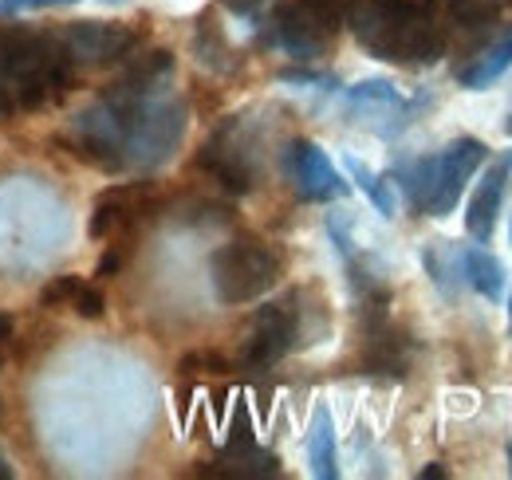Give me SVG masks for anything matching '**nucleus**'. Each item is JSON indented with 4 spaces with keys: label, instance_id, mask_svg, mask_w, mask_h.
Returning a JSON list of instances; mask_svg holds the SVG:
<instances>
[{
    "label": "nucleus",
    "instance_id": "1",
    "mask_svg": "<svg viewBox=\"0 0 512 480\" xmlns=\"http://www.w3.org/2000/svg\"><path fill=\"white\" fill-rule=\"evenodd\" d=\"M174 56L154 48L127 63V71L75 119L60 142L79 162L103 174H154L186 138V103L174 95Z\"/></svg>",
    "mask_w": 512,
    "mask_h": 480
},
{
    "label": "nucleus",
    "instance_id": "2",
    "mask_svg": "<svg viewBox=\"0 0 512 480\" xmlns=\"http://www.w3.org/2000/svg\"><path fill=\"white\" fill-rule=\"evenodd\" d=\"M355 40L386 63H438L446 52V24L434 0H355Z\"/></svg>",
    "mask_w": 512,
    "mask_h": 480
},
{
    "label": "nucleus",
    "instance_id": "3",
    "mask_svg": "<svg viewBox=\"0 0 512 480\" xmlns=\"http://www.w3.org/2000/svg\"><path fill=\"white\" fill-rule=\"evenodd\" d=\"M75 75L79 71L71 67L56 32L0 28V79L20 111H44L60 103Z\"/></svg>",
    "mask_w": 512,
    "mask_h": 480
},
{
    "label": "nucleus",
    "instance_id": "4",
    "mask_svg": "<svg viewBox=\"0 0 512 480\" xmlns=\"http://www.w3.org/2000/svg\"><path fill=\"white\" fill-rule=\"evenodd\" d=\"M489 158V146L481 138H453L446 150L418 158L410 166H402V189L410 197V205L418 213L430 217H446L453 213V205L461 201L469 178L481 170V162Z\"/></svg>",
    "mask_w": 512,
    "mask_h": 480
},
{
    "label": "nucleus",
    "instance_id": "5",
    "mask_svg": "<svg viewBox=\"0 0 512 480\" xmlns=\"http://www.w3.org/2000/svg\"><path fill=\"white\" fill-rule=\"evenodd\" d=\"M284 272V260L264 244V240L241 237L229 240L213 252L209 260V276H213V292L221 303H253L260 300L264 292L276 288Z\"/></svg>",
    "mask_w": 512,
    "mask_h": 480
},
{
    "label": "nucleus",
    "instance_id": "6",
    "mask_svg": "<svg viewBox=\"0 0 512 480\" xmlns=\"http://www.w3.org/2000/svg\"><path fill=\"white\" fill-rule=\"evenodd\" d=\"M355 0H288L272 16L276 44L296 60H320L351 20Z\"/></svg>",
    "mask_w": 512,
    "mask_h": 480
},
{
    "label": "nucleus",
    "instance_id": "7",
    "mask_svg": "<svg viewBox=\"0 0 512 480\" xmlns=\"http://www.w3.org/2000/svg\"><path fill=\"white\" fill-rule=\"evenodd\" d=\"M197 166L213 181H221L229 193H249L256 185V150L253 134H249V119L233 115V119L221 122L209 134V142L201 146Z\"/></svg>",
    "mask_w": 512,
    "mask_h": 480
},
{
    "label": "nucleus",
    "instance_id": "8",
    "mask_svg": "<svg viewBox=\"0 0 512 480\" xmlns=\"http://www.w3.org/2000/svg\"><path fill=\"white\" fill-rule=\"evenodd\" d=\"M56 40L64 44L71 67L83 71V67L127 63L142 44V32L130 28V24H115V20H79V24L60 28Z\"/></svg>",
    "mask_w": 512,
    "mask_h": 480
},
{
    "label": "nucleus",
    "instance_id": "9",
    "mask_svg": "<svg viewBox=\"0 0 512 480\" xmlns=\"http://www.w3.org/2000/svg\"><path fill=\"white\" fill-rule=\"evenodd\" d=\"M296 303H300V292L276 303H264L253 315V327L245 331V347H241V362L249 370H268L296 347V335H300V307Z\"/></svg>",
    "mask_w": 512,
    "mask_h": 480
},
{
    "label": "nucleus",
    "instance_id": "10",
    "mask_svg": "<svg viewBox=\"0 0 512 480\" xmlns=\"http://www.w3.org/2000/svg\"><path fill=\"white\" fill-rule=\"evenodd\" d=\"M158 209V189L150 181H123L99 193L95 213H91V237L119 240L134 237V225L146 221Z\"/></svg>",
    "mask_w": 512,
    "mask_h": 480
},
{
    "label": "nucleus",
    "instance_id": "11",
    "mask_svg": "<svg viewBox=\"0 0 512 480\" xmlns=\"http://www.w3.org/2000/svg\"><path fill=\"white\" fill-rule=\"evenodd\" d=\"M288 178H292L296 193L304 201H339V197H347V181L339 178L331 158L316 142H304V138L288 146Z\"/></svg>",
    "mask_w": 512,
    "mask_h": 480
},
{
    "label": "nucleus",
    "instance_id": "12",
    "mask_svg": "<svg viewBox=\"0 0 512 480\" xmlns=\"http://www.w3.org/2000/svg\"><path fill=\"white\" fill-rule=\"evenodd\" d=\"M512 174V154H505L501 162H493L485 170V178L477 181L473 197H469V209H465V233L485 244L497 229V217H501V197H505V185Z\"/></svg>",
    "mask_w": 512,
    "mask_h": 480
},
{
    "label": "nucleus",
    "instance_id": "13",
    "mask_svg": "<svg viewBox=\"0 0 512 480\" xmlns=\"http://www.w3.org/2000/svg\"><path fill=\"white\" fill-rule=\"evenodd\" d=\"M461 276H465V284H469L473 292H481L485 300H501V292H505V268H501V260H497L493 252H485V248H465V252H461Z\"/></svg>",
    "mask_w": 512,
    "mask_h": 480
},
{
    "label": "nucleus",
    "instance_id": "14",
    "mask_svg": "<svg viewBox=\"0 0 512 480\" xmlns=\"http://www.w3.org/2000/svg\"><path fill=\"white\" fill-rule=\"evenodd\" d=\"M347 107L355 115H367V119H379V115H406V103L402 95L394 91V83L386 79H367L359 87L347 91Z\"/></svg>",
    "mask_w": 512,
    "mask_h": 480
},
{
    "label": "nucleus",
    "instance_id": "15",
    "mask_svg": "<svg viewBox=\"0 0 512 480\" xmlns=\"http://www.w3.org/2000/svg\"><path fill=\"white\" fill-rule=\"evenodd\" d=\"M509 67H512V28L461 71V87H469V91H485V87L497 83Z\"/></svg>",
    "mask_w": 512,
    "mask_h": 480
},
{
    "label": "nucleus",
    "instance_id": "16",
    "mask_svg": "<svg viewBox=\"0 0 512 480\" xmlns=\"http://www.w3.org/2000/svg\"><path fill=\"white\" fill-rule=\"evenodd\" d=\"M308 461H312V473L320 480H335V425L327 406H316L312 414V429H308Z\"/></svg>",
    "mask_w": 512,
    "mask_h": 480
},
{
    "label": "nucleus",
    "instance_id": "17",
    "mask_svg": "<svg viewBox=\"0 0 512 480\" xmlns=\"http://www.w3.org/2000/svg\"><path fill=\"white\" fill-rule=\"evenodd\" d=\"M438 4V12L449 16L453 24H461V28H481V24H489L493 16H497V0H434Z\"/></svg>",
    "mask_w": 512,
    "mask_h": 480
},
{
    "label": "nucleus",
    "instance_id": "18",
    "mask_svg": "<svg viewBox=\"0 0 512 480\" xmlns=\"http://www.w3.org/2000/svg\"><path fill=\"white\" fill-rule=\"evenodd\" d=\"M343 166H347V174H351V178L359 181V189L371 197V205H375L383 217H394V209H398V205H394V193H390V185H386L383 178H375V174H371V170H367L359 158H351V154L343 158Z\"/></svg>",
    "mask_w": 512,
    "mask_h": 480
},
{
    "label": "nucleus",
    "instance_id": "19",
    "mask_svg": "<svg viewBox=\"0 0 512 480\" xmlns=\"http://www.w3.org/2000/svg\"><path fill=\"white\" fill-rule=\"evenodd\" d=\"M193 48H197V60L205 63V67H229V44H225V36H221V28L213 24V16H201L197 20V40H193Z\"/></svg>",
    "mask_w": 512,
    "mask_h": 480
},
{
    "label": "nucleus",
    "instance_id": "20",
    "mask_svg": "<svg viewBox=\"0 0 512 480\" xmlns=\"http://www.w3.org/2000/svg\"><path fill=\"white\" fill-rule=\"evenodd\" d=\"M67 311H75L79 319H103L107 300H103V292H99L95 284L75 280V288H71V296H67Z\"/></svg>",
    "mask_w": 512,
    "mask_h": 480
},
{
    "label": "nucleus",
    "instance_id": "21",
    "mask_svg": "<svg viewBox=\"0 0 512 480\" xmlns=\"http://www.w3.org/2000/svg\"><path fill=\"white\" fill-rule=\"evenodd\" d=\"M182 374H229V359L217 351H193L182 359Z\"/></svg>",
    "mask_w": 512,
    "mask_h": 480
},
{
    "label": "nucleus",
    "instance_id": "22",
    "mask_svg": "<svg viewBox=\"0 0 512 480\" xmlns=\"http://www.w3.org/2000/svg\"><path fill=\"white\" fill-rule=\"evenodd\" d=\"M75 0H0V16H20V12H44V8H67Z\"/></svg>",
    "mask_w": 512,
    "mask_h": 480
},
{
    "label": "nucleus",
    "instance_id": "23",
    "mask_svg": "<svg viewBox=\"0 0 512 480\" xmlns=\"http://www.w3.org/2000/svg\"><path fill=\"white\" fill-rule=\"evenodd\" d=\"M75 280H79V276H60V280H52V284L40 292V307H67V296H71Z\"/></svg>",
    "mask_w": 512,
    "mask_h": 480
},
{
    "label": "nucleus",
    "instance_id": "24",
    "mask_svg": "<svg viewBox=\"0 0 512 480\" xmlns=\"http://www.w3.org/2000/svg\"><path fill=\"white\" fill-rule=\"evenodd\" d=\"M225 8H233L237 16H253L256 8H260V0H221Z\"/></svg>",
    "mask_w": 512,
    "mask_h": 480
},
{
    "label": "nucleus",
    "instance_id": "25",
    "mask_svg": "<svg viewBox=\"0 0 512 480\" xmlns=\"http://www.w3.org/2000/svg\"><path fill=\"white\" fill-rule=\"evenodd\" d=\"M12 111H16V103H12V95H8V87H4V79H0V119L12 115Z\"/></svg>",
    "mask_w": 512,
    "mask_h": 480
},
{
    "label": "nucleus",
    "instance_id": "26",
    "mask_svg": "<svg viewBox=\"0 0 512 480\" xmlns=\"http://www.w3.org/2000/svg\"><path fill=\"white\" fill-rule=\"evenodd\" d=\"M449 473L442 469V465H430V469H422V480H446Z\"/></svg>",
    "mask_w": 512,
    "mask_h": 480
},
{
    "label": "nucleus",
    "instance_id": "27",
    "mask_svg": "<svg viewBox=\"0 0 512 480\" xmlns=\"http://www.w3.org/2000/svg\"><path fill=\"white\" fill-rule=\"evenodd\" d=\"M8 339H12V319L0 311V343H8Z\"/></svg>",
    "mask_w": 512,
    "mask_h": 480
},
{
    "label": "nucleus",
    "instance_id": "28",
    "mask_svg": "<svg viewBox=\"0 0 512 480\" xmlns=\"http://www.w3.org/2000/svg\"><path fill=\"white\" fill-rule=\"evenodd\" d=\"M0 480H12V469H8L4 461H0Z\"/></svg>",
    "mask_w": 512,
    "mask_h": 480
},
{
    "label": "nucleus",
    "instance_id": "29",
    "mask_svg": "<svg viewBox=\"0 0 512 480\" xmlns=\"http://www.w3.org/2000/svg\"><path fill=\"white\" fill-rule=\"evenodd\" d=\"M509 134H512V115H509Z\"/></svg>",
    "mask_w": 512,
    "mask_h": 480
},
{
    "label": "nucleus",
    "instance_id": "30",
    "mask_svg": "<svg viewBox=\"0 0 512 480\" xmlns=\"http://www.w3.org/2000/svg\"><path fill=\"white\" fill-rule=\"evenodd\" d=\"M509 315H512V303H509Z\"/></svg>",
    "mask_w": 512,
    "mask_h": 480
},
{
    "label": "nucleus",
    "instance_id": "31",
    "mask_svg": "<svg viewBox=\"0 0 512 480\" xmlns=\"http://www.w3.org/2000/svg\"><path fill=\"white\" fill-rule=\"evenodd\" d=\"M115 4H119V0H115Z\"/></svg>",
    "mask_w": 512,
    "mask_h": 480
}]
</instances>
